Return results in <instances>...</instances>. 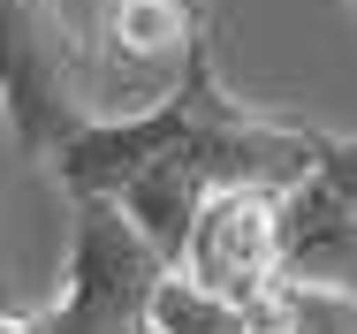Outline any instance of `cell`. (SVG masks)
<instances>
[{
	"instance_id": "cell-1",
	"label": "cell",
	"mask_w": 357,
	"mask_h": 334,
	"mask_svg": "<svg viewBox=\"0 0 357 334\" xmlns=\"http://www.w3.org/2000/svg\"><path fill=\"white\" fill-rule=\"evenodd\" d=\"M312 160V122H282V114H251L213 61V31L183 54L175 91L144 99L130 114H107L84 137L54 152V175L69 198H114L144 236L175 259L183 228L206 190L220 183H296V167Z\"/></svg>"
},
{
	"instance_id": "cell-2",
	"label": "cell",
	"mask_w": 357,
	"mask_h": 334,
	"mask_svg": "<svg viewBox=\"0 0 357 334\" xmlns=\"http://www.w3.org/2000/svg\"><path fill=\"white\" fill-rule=\"evenodd\" d=\"M144 107L137 68L91 46L61 0H0V114L8 137L54 167V152L107 114Z\"/></svg>"
},
{
	"instance_id": "cell-3",
	"label": "cell",
	"mask_w": 357,
	"mask_h": 334,
	"mask_svg": "<svg viewBox=\"0 0 357 334\" xmlns=\"http://www.w3.org/2000/svg\"><path fill=\"white\" fill-rule=\"evenodd\" d=\"M76 228H69V273L61 296L46 312H31L38 334H137L144 327V296L167 266V251L144 236L114 198H69Z\"/></svg>"
},
{
	"instance_id": "cell-4",
	"label": "cell",
	"mask_w": 357,
	"mask_h": 334,
	"mask_svg": "<svg viewBox=\"0 0 357 334\" xmlns=\"http://www.w3.org/2000/svg\"><path fill=\"white\" fill-rule=\"evenodd\" d=\"M282 273L357 296V137L312 130V160L282 183Z\"/></svg>"
},
{
	"instance_id": "cell-5",
	"label": "cell",
	"mask_w": 357,
	"mask_h": 334,
	"mask_svg": "<svg viewBox=\"0 0 357 334\" xmlns=\"http://www.w3.org/2000/svg\"><path fill=\"white\" fill-rule=\"evenodd\" d=\"M175 266L198 273L206 289L228 296H259L274 273H282V190L274 183H220L198 198L183 243H175Z\"/></svg>"
},
{
	"instance_id": "cell-6",
	"label": "cell",
	"mask_w": 357,
	"mask_h": 334,
	"mask_svg": "<svg viewBox=\"0 0 357 334\" xmlns=\"http://www.w3.org/2000/svg\"><path fill=\"white\" fill-rule=\"evenodd\" d=\"M206 31V0H107V54L130 68H183Z\"/></svg>"
},
{
	"instance_id": "cell-7",
	"label": "cell",
	"mask_w": 357,
	"mask_h": 334,
	"mask_svg": "<svg viewBox=\"0 0 357 334\" xmlns=\"http://www.w3.org/2000/svg\"><path fill=\"white\" fill-rule=\"evenodd\" d=\"M144 327L152 334H251V304L228 289H206L198 273H183L167 259L152 296H144Z\"/></svg>"
},
{
	"instance_id": "cell-8",
	"label": "cell",
	"mask_w": 357,
	"mask_h": 334,
	"mask_svg": "<svg viewBox=\"0 0 357 334\" xmlns=\"http://www.w3.org/2000/svg\"><path fill=\"white\" fill-rule=\"evenodd\" d=\"M251 334H357V296L274 273L251 296Z\"/></svg>"
},
{
	"instance_id": "cell-9",
	"label": "cell",
	"mask_w": 357,
	"mask_h": 334,
	"mask_svg": "<svg viewBox=\"0 0 357 334\" xmlns=\"http://www.w3.org/2000/svg\"><path fill=\"white\" fill-rule=\"evenodd\" d=\"M0 334H38V327H31V312H0Z\"/></svg>"
},
{
	"instance_id": "cell-10",
	"label": "cell",
	"mask_w": 357,
	"mask_h": 334,
	"mask_svg": "<svg viewBox=\"0 0 357 334\" xmlns=\"http://www.w3.org/2000/svg\"><path fill=\"white\" fill-rule=\"evenodd\" d=\"M342 8H350V15H357V0H342Z\"/></svg>"
},
{
	"instance_id": "cell-11",
	"label": "cell",
	"mask_w": 357,
	"mask_h": 334,
	"mask_svg": "<svg viewBox=\"0 0 357 334\" xmlns=\"http://www.w3.org/2000/svg\"><path fill=\"white\" fill-rule=\"evenodd\" d=\"M137 334H152V327H137Z\"/></svg>"
}]
</instances>
